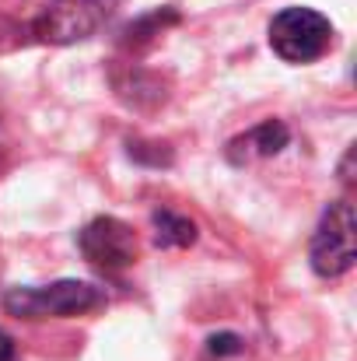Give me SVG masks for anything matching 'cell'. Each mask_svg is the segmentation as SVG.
<instances>
[{"instance_id":"4","label":"cell","mask_w":357,"mask_h":361,"mask_svg":"<svg viewBox=\"0 0 357 361\" xmlns=\"http://www.w3.org/2000/svg\"><path fill=\"white\" fill-rule=\"evenodd\" d=\"M354 204L337 200L326 207L315 239H312V270L319 277H340L354 267L357 245H354Z\"/></svg>"},{"instance_id":"5","label":"cell","mask_w":357,"mask_h":361,"mask_svg":"<svg viewBox=\"0 0 357 361\" xmlns=\"http://www.w3.org/2000/svg\"><path fill=\"white\" fill-rule=\"evenodd\" d=\"M77 245L84 252V259L106 274L126 270L137 259V235L130 225H123L119 218H95L81 235Z\"/></svg>"},{"instance_id":"8","label":"cell","mask_w":357,"mask_h":361,"mask_svg":"<svg viewBox=\"0 0 357 361\" xmlns=\"http://www.w3.org/2000/svg\"><path fill=\"white\" fill-rule=\"evenodd\" d=\"M207 348H211V355H238L242 351V341H238L235 334H221V337H211Z\"/></svg>"},{"instance_id":"2","label":"cell","mask_w":357,"mask_h":361,"mask_svg":"<svg viewBox=\"0 0 357 361\" xmlns=\"http://www.w3.org/2000/svg\"><path fill=\"white\" fill-rule=\"evenodd\" d=\"M270 46L287 63H312L333 46V25L312 7H287L270 21Z\"/></svg>"},{"instance_id":"3","label":"cell","mask_w":357,"mask_h":361,"mask_svg":"<svg viewBox=\"0 0 357 361\" xmlns=\"http://www.w3.org/2000/svg\"><path fill=\"white\" fill-rule=\"evenodd\" d=\"M119 0H49L35 18V35L53 46H70L92 39L113 14Z\"/></svg>"},{"instance_id":"6","label":"cell","mask_w":357,"mask_h":361,"mask_svg":"<svg viewBox=\"0 0 357 361\" xmlns=\"http://www.w3.org/2000/svg\"><path fill=\"white\" fill-rule=\"evenodd\" d=\"M287 140H291V133H287V126L280 120H266L259 123L256 130H249L245 137H238L235 144H232V158H252V154H259V158H270V154H277V151H284L287 147Z\"/></svg>"},{"instance_id":"9","label":"cell","mask_w":357,"mask_h":361,"mask_svg":"<svg viewBox=\"0 0 357 361\" xmlns=\"http://www.w3.org/2000/svg\"><path fill=\"white\" fill-rule=\"evenodd\" d=\"M14 355H18V351H14V341L0 330V361H14Z\"/></svg>"},{"instance_id":"1","label":"cell","mask_w":357,"mask_h":361,"mask_svg":"<svg viewBox=\"0 0 357 361\" xmlns=\"http://www.w3.org/2000/svg\"><path fill=\"white\" fill-rule=\"evenodd\" d=\"M106 305V291L88 281H56L46 288H11L4 309L18 319H70Z\"/></svg>"},{"instance_id":"7","label":"cell","mask_w":357,"mask_h":361,"mask_svg":"<svg viewBox=\"0 0 357 361\" xmlns=\"http://www.w3.org/2000/svg\"><path fill=\"white\" fill-rule=\"evenodd\" d=\"M154 239L158 245H193L196 225L175 211H154Z\"/></svg>"}]
</instances>
